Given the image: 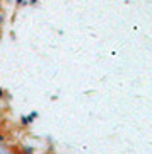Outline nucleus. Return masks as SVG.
Wrapping results in <instances>:
<instances>
[{"instance_id":"1","label":"nucleus","mask_w":152,"mask_h":154,"mask_svg":"<svg viewBox=\"0 0 152 154\" xmlns=\"http://www.w3.org/2000/svg\"><path fill=\"white\" fill-rule=\"evenodd\" d=\"M2 96H4V93H2V89H0V98H2Z\"/></svg>"}]
</instances>
